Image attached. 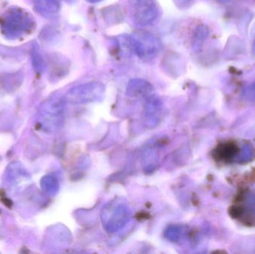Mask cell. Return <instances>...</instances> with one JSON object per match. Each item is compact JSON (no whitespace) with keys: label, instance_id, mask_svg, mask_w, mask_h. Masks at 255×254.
<instances>
[{"label":"cell","instance_id":"6da1fadb","mask_svg":"<svg viewBox=\"0 0 255 254\" xmlns=\"http://www.w3.org/2000/svg\"><path fill=\"white\" fill-rule=\"evenodd\" d=\"M34 28L32 15L21 7H9L0 16V31L9 40L22 38L32 33Z\"/></svg>","mask_w":255,"mask_h":254},{"label":"cell","instance_id":"7a4b0ae2","mask_svg":"<svg viewBox=\"0 0 255 254\" xmlns=\"http://www.w3.org/2000/svg\"><path fill=\"white\" fill-rule=\"evenodd\" d=\"M65 97L55 95L42 104L37 116V123L46 131L58 129L62 124L65 108Z\"/></svg>","mask_w":255,"mask_h":254},{"label":"cell","instance_id":"3957f363","mask_svg":"<svg viewBox=\"0 0 255 254\" xmlns=\"http://www.w3.org/2000/svg\"><path fill=\"white\" fill-rule=\"evenodd\" d=\"M125 37L129 50L144 61L154 59L161 50V42L148 31H138Z\"/></svg>","mask_w":255,"mask_h":254},{"label":"cell","instance_id":"277c9868","mask_svg":"<svg viewBox=\"0 0 255 254\" xmlns=\"http://www.w3.org/2000/svg\"><path fill=\"white\" fill-rule=\"evenodd\" d=\"M105 89L104 85L100 82H88L72 88L66 98L73 104L94 102L103 99Z\"/></svg>","mask_w":255,"mask_h":254},{"label":"cell","instance_id":"5b68a950","mask_svg":"<svg viewBox=\"0 0 255 254\" xmlns=\"http://www.w3.org/2000/svg\"><path fill=\"white\" fill-rule=\"evenodd\" d=\"M135 23L141 26L152 24L158 16L156 0H128Z\"/></svg>","mask_w":255,"mask_h":254},{"label":"cell","instance_id":"8992f818","mask_svg":"<svg viewBox=\"0 0 255 254\" xmlns=\"http://www.w3.org/2000/svg\"><path fill=\"white\" fill-rule=\"evenodd\" d=\"M129 218V212L126 206H109L104 210L105 225L109 231H117L123 228Z\"/></svg>","mask_w":255,"mask_h":254},{"label":"cell","instance_id":"52a82bcc","mask_svg":"<svg viewBox=\"0 0 255 254\" xmlns=\"http://www.w3.org/2000/svg\"><path fill=\"white\" fill-rule=\"evenodd\" d=\"M34 10L44 17H52L58 13L60 0H32Z\"/></svg>","mask_w":255,"mask_h":254},{"label":"cell","instance_id":"ba28073f","mask_svg":"<svg viewBox=\"0 0 255 254\" xmlns=\"http://www.w3.org/2000/svg\"><path fill=\"white\" fill-rule=\"evenodd\" d=\"M152 91V86L144 79H134L129 82L127 86V94L130 97H139Z\"/></svg>","mask_w":255,"mask_h":254},{"label":"cell","instance_id":"9c48e42d","mask_svg":"<svg viewBox=\"0 0 255 254\" xmlns=\"http://www.w3.org/2000/svg\"><path fill=\"white\" fill-rule=\"evenodd\" d=\"M40 186L42 189L46 193L49 195H55L58 192V182L55 177L53 176L46 175L44 176L40 180Z\"/></svg>","mask_w":255,"mask_h":254},{"label":"cell","instance_id":"30bf717a","mask_svg":"<svg viewBox=\"0 0 255 254\" xmlns=\"http://www.w3.org/2000/svg\"><path fill=\"white\" fill-rule=\"evenodd\" d=\"M32 62L34 70L37 73H42L45 69V61L39 51L38 46L37 44L34 45L32 49Z\"/></svg>","mask_w":255,"mask_h":254},{"label":"cell","instance_id":"8fae6325","mask_svg":"<svg viewBox=\"0 0 255 254\" xmlns=\"http://www.w3.org/2000/svg\"><path fill=\"white\" fill-rule=\"evenodd\" d=\"M208 35V30L204 26H199L195 31V38L197 40H204Z\"/></svg>","mask_w":255,"mask_h":254},{"label":"cell","instance_id":"7c38bea8","mask_svg":"<svg viewBox=\"0 0 255 254\" xmlns=\"http://www.w3.org/2000/svg\"><path fill=\"white\" fill-rule=\"evenodd\" d=\"M173 1L178 7L183 8V7H187L193 0H173Z\"/></svg>","mask_w":255,"mask_h":254},{"label":"cell","instance_id":"4fadbf2b","mask_svg":"<svg viewBox=\"0 0 255 254\" xmlns=\"http://www.w3.org/2000/svg\"><path fill=\"white\" fill-rule=\"evenodd\" d=\"M86 1L90 3H97L103 1V0H86Z\"/></svg>","mask_w":255,"mask_h":254},{"label":"cell","instance_id":"5bb4252c","mask_svg":"<svg viewBox=\"0 0 255 254\" xmlns=\"http://www.w3.org/2000/svg\"><path fill=\"white\" fill-rule=\"evenodd\" d=\"M67 3H70V4H73V3L76 2L77 0H65Z\"/></svg>","mask_w":255,"mask_h":254},{"label":"cell","instance_id":"9a60e30c","mask_svg":"<svg viewBox=\"0 0 255 254\" xmlns=\"http://www.w3.org/2000/svg\"><path fill=\"white\" fill-rule=\"evenodd\" d=\"M254 52L255 53V46H254Z\"/></svg>","mask_w":255,"mask_h":254},{"label":"cell","instance_id":"2e32d148","mask_svg":"<svg viewBox=\"0 0 255 254\" xmlns=\"http://www.w3.org/2000/svg\"><path fill=\"white\" fill-rule=\"evenodd\" d=\"M223 1H230V0H223Z\"/></svg>","mask_w":255,"mask_h":254}]
</instances>
